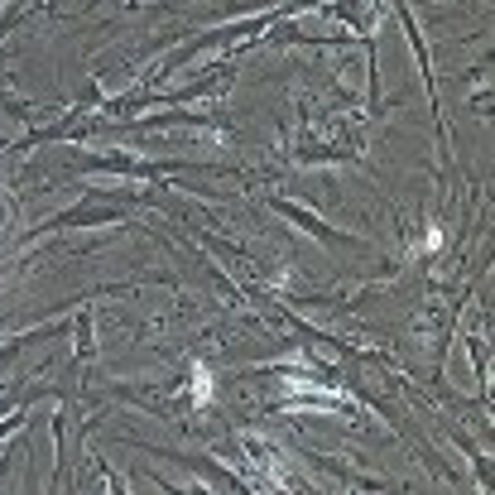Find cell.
I'll use <instances>...</instances> for the list:
<instances>
[{"label":"cell","mask_w":495,"mask_h":495,"mask_svg":"<svg viewBox=\"0 0 495 495\" xmlns=\"http://www.w3.org/2000/svg\"><path fill=\"white\" fill-rule=\"evenodd\" d=\"M212 395H217V380H212V370L197 361V366H193V399H197V404H207Z\"/></svg>","instance_id":"6da1fadb"}]
</instances>
